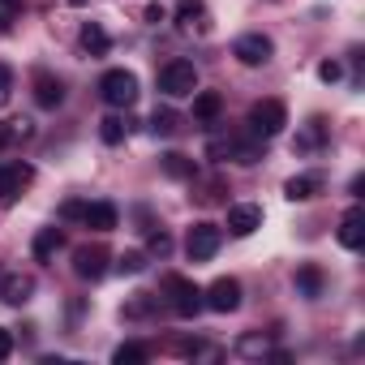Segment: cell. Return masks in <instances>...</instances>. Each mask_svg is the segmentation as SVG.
Listing matches in <instances>:
<instances>
[{"mask_svg":"<svg viewBox=\"0 0 365 365\" xmlns=\"http://www.w3.org/2000/svg\"><path fill=\"white\" fill-rule=\"evenodd\" d=\"M163 292H168V305H172L176 318H194L202 309V288L194 279H185V275H168L163 279Z\"/></svg>","mask_w":365,"mask_h":365,"instance_id":"1","label":"cell"},{"mask_svg":"<svg viewBox=\"0 0 365 365\" xmlns=\"http://www.w3.org/2000/svg\"><path fill=\"white\" fill-rule=\"evenodd\" d=\"M159 91H163L168 99L194 95V91H198V69H194V61H168V65L159 69Z\"/></svg>","mask_w":365,"mask_h":365,"instance_id":"2","label":"cell"},{"mask_svg":"<svg viewBox=\"0 0 365 365\" xmlns=\"http://www.w3.org/2000/svg\"><path fill=\"white\" fill-rule=\"evenodd\" d=\"M99 95L108 108H133L138 103V78L129 69H108L99 78Z\"/></svg>","mask_w":365,"mask_h":365,"instance_id":"3","label":"cell"},{"mask_svg":"<svg viewBox=\"0 0 365 365\" xmlns=\"http://www.w3.org/2000/svg\"><path fill=\"white\" fill-rule=\"evenodd\" d=\"M284 125H288V108H284L279 99H258V103L250 108V129H254L258 138H279Z\"/></svg>","mask_w":365,"mask_h":365,"instance_id":"4","label":"cell"},{"mask_svg":"<svg viewBox=\"0 0 365 365\" xmlns=\"http://www.w3.org/2000/svg\"><path fill=\"white\" fill-rule=\"evenodd\" d=\"M220 241H224V228H220V224H211V220L194 224L190 237H185V254H190V262H207V258H215V254H220Z\"/></svg>","mask_w":365,"mask_h":365,"instance_id":"5","label":"cell"},{"mask_svg":"<svg viewBox=\"0 0 365 365\" xmlns=\"http://www.w3.org/2000/svg\"><path fill=\"white\" fill-rule=\"evenodd\" d=\"M31 180H35V168L31 163H22V159L0 163V207H14Z\"/></svg>","mask_w":365,"mask_h":365,"instance_id":"6","label":"cell"},{"mask_svg":"<svg viewBox=\"0 0 365 365\" xmlns=\"http://www.w3.org/2000/svg\"><path fill=\"white\" fill-rule=\"evenodd\" d=\"M232 56L241 61V65H250V69H258V65H267L271 56H275V43L262 35V31H250V35H241L237 43H232Z\"/></svg>","mask_w":365,"mask_h":365,"instance_id":"7","label":"cell"},{"mask_svg":"<svg viewBox=\"0 0 365 365\" xmlns=\"http://www.w3.org/2000/svg\"><path fill=\"white\" fill-rule=\"evenodd\" d=\"M73 275L78 279H103L108 275V250L103 245H78L73 250Z\"/></svg>","mask_w":365,"mask_h":365,"instance_id":"8","label":"cell"},{"mask_svg":"<svg viewBox=\"0 0 365 365\" xmlns=\"http://www.w3.org/2000/svg\"><path fill=\"white\" fill-rule=\"evenodd\" d=\"M202 305L215 309V314H232V309L241 305V284H237L232 275H220V279L202 292Z\"/></svg>","mask_w":365,"mask_h":365,"instance_id":"9","label":"cell"},{"mask_svg":"<svg viewBox=\"0 0 365 365\" xmlns=\"http://www.w3.org/2000/svg\"><path fill=\"white\" fill-rule=\"evenodd\" d=\"M31 297H35V275H22V271H14V275H5V279H0V301H5V305L22 309Z\"/></svg>","mask_w":365,"mask_h":365,"instance_id":"10","label":"cell"},{"mask_svg":"<svg viewBox=\"0 0 365 365\" xmlns=\"http://www.w3.org/2000/svg\"><path fill=\"white\" fill-rule=\"evenodd\" d=\"M211 159H237V163H254L258 159V146L254 142H241V138H215L207 146Z\"/></svg>","mask_w":365,"mask_h":365,"instance_id":"11","label":"cell"},{"mask_svg":"<svg viewBox=\"0 0 365 365\" xmlns=\"http://www.w3.org/2000/svg\"><path fill=\"white\" fill-rule=\"evenodd\" d=\"M258 228H262V207H254V202L228 207V232H232V237H250V232H258Z\"/></svg>","mask_w":365,"mask_h":365,"instance_id":"12","label":"cell"},{"mask_svg":"<svg viewBox=\"0 0 365 365\" xmlns=\"http://www.w3.org/2000/svg\"><path fill=\"white\" fill-rule=\"evenodd\" d=\"M361 241H365V211L348 207L344 220H339V245L344 250H361Z\"/></svg>","mask_w":365,"mask_h":365,"instance_id":"13","label":"cell"},{"mask_svg":"<svg viewBox=\"0 0 365 365\" xmlns=\"http://www.w3.org/2000/svg\"><path fill=\"white\" fill-rule=\"evenodd\" d=\"M318 194H322V176L318 172H301V176H292L288 185H284V198L288 202H309Z\"/></svg>","mask_w":365,"mask_h":365,"instance_id":"14","label":"cell"},{"mask_svg":"<svg viewBox=\"0 0 365 365\" xmlns=\"http://www.w3.org/2000/svg\"><path fill=\"white\" fill-rule=\"evenodd\" d=\"M35 103L39 108H61L65 103V86H61V78H52V73H35Z\"/></svg>","mask_w":365,"mask_h":365,"instance_id":"15","label":"cell"},{"mask_svg":"<svg viewBox=\"0 0 365 365\" xmlns=\"http://www.w3.org/2000/svg\"><path fill=\"white\" fill-rule=\"evenodd\" d=\"M82 224L91 232H112L116 228V207L112 202H86L82 207Z\"/></svg>","mask_w":365,"mask_h":365,"instance_id":"16","label":"cell"},{"mask_svg":"<svg viewBox=\"0 0 365 365\" xmlns=\"http://www.w3.org/2000/svg\"><path fill=\"white\" fill-rule=\"evenodd\" d=\"M220 112H224V99H220V91H194V116H198L202 125L220 120Z\"/></svg>","mask_w":365,"mask_h":365,"instance_id":"17","label":"cell"},{"mask_svg":"<svg viewBox=\"0 0 365 365\" xmlns=\"http://www.w3.org/2000/svg\"><path fill=\"white\" fill-rule=\"evenodd\" d=\"M159 163H163V172H168L172 180H190V176H198V163H194L190 155H180V150H168Z\"/></svg>","mask_w":365,"mask_h":365,"instance_id":"18","label":"cell"},{"mask_svg":"<svg viewBox=\"0 0 365 365\" xmlns=\"http://www.w3.org/2000/svg\"><path fill=\"white\" fill-rule=\"evenodd\" d=\"M297 292L305 301H318L322 297V271L318 267H297Z\"/></svg>","mask_w":365,"mask_h":365,"instance_id":"19","label":"cell"},{"mask_svg":"<svg viewBox=\"0 0 365 365\" xmlns=\"http://www.w3.org/2000/svg\"><path fill=\"white\" fill-rule=\"evenodd\" d=\"M82 48H86L91 56H103V52L112 48V39H108V31H103L99 22H86V26H82Z\"/></svg>","mask_w":365,"mask_h":365,"instance_id":"20","label":"cell"},{"mask_svg":"<svg viewBox=\"0 0 365 365\" xmlns=\"http://www.w3.org/2000/svg\"><path fill=\"white\" fill-rule=\"evenodd\" d=\"M61 245H65V232H61V228H43V232L35 237V245H31V250H35V258H39V262H48Z\"/></svg>","mask_w":365,"mask_h":365,"instance_id":"21","label":"cell"},{"mask_svg":"<svg viewBox=\"0 0 365 365\" xmlns=\"http://www.w3.org/2000/svg\"><path fill=\"white\" fill-rule=\"evenodd\" d=\"M31 133H35L31 120H0V150H9L14 142H22V138H31Z\"/></svg>","mask_w":365,"mask_h":365,"instance_id":"22","label":"cell"},{"mask_svg":"<svg viewBox=\"0 0 365 365\" xmlns=\"http://www.w3.org/2000/svg\"><path fill=\"white\" fill-rule=\"evenodd\" d=\"M99 138H103L108 146H120V142L129 138V120H125V116H103V120H99Z\"/></svg>","mask_w":365,"mask_h":365,"instance_id":"23","label":"cell"},{"mask_svg":"<svg viewBox=\"0 0 365 365\" xmlns=\"http://www.w3.org/2000/svg\"><path fill=\"white\" fill-rule=\"evenodd\" d=\"M202 14H207L202 0H176V26H180V31H190Z\"/></svg>","mask_w":365,"mask_h":365,"instance_id":"24","label":"cell"},{"mask_svg":"<svg viewBox=\"0 0 365 365\" xmlns=\"http://www.w3.org/2000/svg\"><path fill=\"white\" fill-rule=\"evenodd\" d=\"M150 129H155V138H168V133H176L180 125H176V112L172 108H155V116H150Z\"/></svg>","mask_w":365,"mask_h":365,"instance_id":"25","label":"cell"},{"mask_svg":"<svg viewBox=\"0 0 365 365\" xmlns=\"http://www.w3.org/2000/svg\"><path fill=\"white\" fill-rule=\"evenodd\" d=\"M146 356H150V352H146V344H120V348L112 352V361H116V365H142Z\"/></svg>","mask_w":365,"mask_h":365,"instance_id":"26","label":"cell"},{"mask_svg":"<svg viewBox=\"0 0 365 365\" xmlns=\"http://www.w3.org/2000/svg\"><path fill=\"white\" fill-rule=\"evenodd\" d=\"M116 271H120V275H142V271H146V254H142V250L120 254V258H116Z\"/></svg>","mask_w":365,"mask_h":365,"instance_id":"27","label":"cell"},{"mask_svg":"<svg viewBox=\"0 0 365 365\" xmlns=\"http://www.w3.org/2000/svg\"><path fill=\"white\" fill-rule=\"evenodd\" d=\"M237 348H241L245 356H267V352H271V344H267V335H245V339H241Z\"/></svg>","mask_w":365,"mask_h":365,"instance_id":"28","label":"cell"},{"mask_svg":"<svg viewBox=\"0 0 365 365\" xmlns=\"http://www.w3.org/2000/svg\"><path fill=\"white\" fill-rule=\"evenodd\" d=\"M22 14V0H0V31H9Z\"/></svg>","mask_w":365,"mask_h":365,"instance_id":"29","label":"cell"},{"mask_svg":"<svg viewBox=\"0 0 365 365\" xmlns=\"http://www.w3.org/2000/svg\"><path fill=\"white\" fill-rule=\"evenodd\" d=\"M9 99H14V69L0 65V108H5Z\"/></svg>","mask_w":365,"mask_h":365,"instance_id":"30","label":"cell"},{"mask_svg":"<svg viewBox=\"0 0 365 365\" xmlns=\"http://www.w3.org/2000/svg\"><path fill=\"white\" fill-rule=\"evenodd\" d=\"M318 78L331 86V82H339V78H344V65H339V61H322V65H318Z\"/></svg>","mask_w":365,"mask_h":365,"instance_id":"31","label":"cell"},{"mask_svg":"<svg viewBox=\"0 0 365 365\" xmlns=\"http://www.w3.org/2000/svg\"><path fill=\"white\" fill-rule=\"evenodd\" d=\"M146 309H150V297H146V292H138V297L129 301V309H125V318H142Z\"/></svg>","mask_w":365,"mask_h":365,"instance_id":"32","label":"cell"},{"mask_svg":"<svg viewBox=\"0 0 365 365\" xmlns=\"http://www.w3.org/2000/svg\"><path fill=\"white\" fill-rule=\"evenodd\" d=\"M318 142H322V120H309V129H305L301 146H318Z\"/></svg>","mask_w":365,"mask_h":365,"instance_id":"33","label":"cell"},{"mask_svg":"<svg viewBox=\"0 0 365 365\" xmlns=\"http://www.w3.org/2000/svg\"><path fill=\"white\" fill-rule=\"evenodd\" d=\"M172 250V237L168 232H150V254H168Z\"/></svg>","mask_w":365,"mask_h":365,"instance_id":"34","label":"cell"},{"mask_svg":"<svg viewBox=\"0 0 365 365\" xmlns=\"http://www.w3.org/2000/svg\"><path fill=\"white\" fill-rule=\"evenodd\" d=\"M9 352H14V335L0 327V361H9Z\"/></svg>","mask_w":365,"mask_h":365,"instance_id":"35","label":"cell"},{"mask_svg":"<svg viewBox=\"0 0 365 365\" xmlns=\"http://www.w3.org/2000/svg\"><path fill=\"white\" fill-rule=\"evenodd\" d=\"M82 207H86V202H65V207H61V220H82Z\"/></svg>","mask_w":365,"mask_h":365,"instance_id":"36","label":"cell"},{"mask_svg":"<svg viewBox=\"0 0 365 365\" xmlns=\"http://www.w3.org/2000/svg\"><path fill=\"white\" fill-rule=\"evenodd\" d=\"M146 22L159 26V22H163V5H146Z\"/></svg>","mask_w":365,"mask_h":365,"instance_id":"37","label":"cell"},{"mask_svg":"<svg viewBox=\"0 0 365 365\" xmlns=\"http://www.w3.org/2000/svg\"><path fill=\"white\" fill-rule=\"evenodd\" d=\"M73 5H82V0H73Z\"/></svg>","mask_w":365,"mask_h":365,"instance_id":"38","label":"cell"}]
</instances>
